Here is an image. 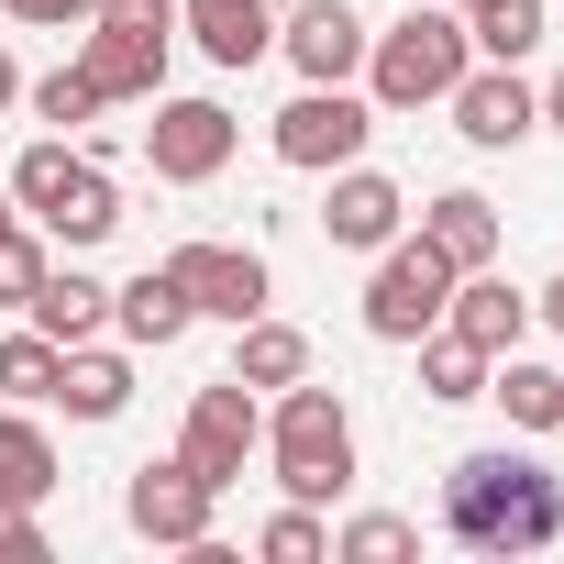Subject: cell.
<instances>
[{
  "label": "cell",
  "mask_w": 564,
  "mask_h": 564,
  "mask_svg": "<svg viewBox=\"0 0 564 564\" xmlns=\"http://www.w3.org/2000/svg\"><path fill=\"white\" fill-rule=\"evenodd\" d=\"M333 553H344V564H399V553H421V531H410L399 509H366V520L333 531Z\"/></svg>",
  "instance_id": "83f0119b"
},
{
  "label": "cell",
  "mask_w": 564,
  "mask_h": 564,
  "mask_svg": "<svg viewBox=\"0 0 564 564\" xmlns=\"http://www.w3.org/2000/svg\"><path fill=\"white\" fill-rule=\"evenodd\" d=\"M443 333H454V344H476V355L498 366V355H520V333H531V300L509 289L498 265H465V276H454V300H443Z\"/></svg>",
  "instance_id": "9a60e30c"
},
{
  "label": "cell",
  "mask_w": 564,
  "mask_h": 564,
  "mask_svg": "<svg viewBox=\"0 0 564 564\" xmlns=\"http://www.w3.org/2000/svg\"><path fill=\"white\" fill-rule=\"evenodd\" d=\"M78 67H89L100 100H155V89H166V23L111 12V0H100V23L78 34Z\"/></svg>",
  "instance_id": "30bf717a"
},
{
  "label": "cell",
  "mask_w": 564,
  "mask_h": 564,
  "mask_svg": "<svg viewBox=\"0 0 564 564\" xmlns=\"http://www.w3.org/2000/svg\"><path fill=\"white\" fill-rule=\"evenodd\" d=\"M232 377H243V388H300V377H311V333H289V322L254 311L243 344H232Z\"/></svg>",
  "instance_id": "7402d4cb"
},
{
  "label": "cell",
  "mask_w": 564,
  "mask_h": 564,
  "mask_svg": "<svg viewBox=\"0 0 564 564\" xmlns=\"http://www.w3.org/2000/svg\"><path fill=\"white\" fill-rule=\"evenodd\" d=\"M56 366H67V344H45V333H0V399H56Z\"/></svg>",
  "instance_id": "484cf974"
},
{
  "label": "cell",
  "mask_w": 564,
  "mask_h": 564,
  "mask_svg": "<svg viewBox=\"0 0 564 564\" xmlns=\"http://www.w3.org/2000/svg\"><path fill=\"white\" fill-rule=\"evenodd\" d=\"M12 23H34V34H78V23H100V0H0Z\"/></svg>",
  "instance_id": "4dcf8cb0"
},
{
  "label": "cell",
  "mask_w": 564,
  "mask_h": 564,
  "mask_svg": "<svg viewBox=\"0 0 564 564\" xmlns=\"http://www.w3.org/2000/svg\"><path fill=\"white\" fill-rule=\"evenodd\" d=\"M122 399H133V355H100V333L67 344V366H56V410H67V421H122Z\"/></svg>",
  "instance_id": "d6986e66"
},
{
  "label": "cell",
  "mask_w": 564,
  "mask_h": 564,
  "mask_svg": "<svg viewBox=\"0 0 564 564\" xmlns=\"http://www.w3.org/2000/svg\"><path fill=\"white\" fill-rule=\"evenodd\" d=\"M443 111H454V133H465L476 155H509V144H531V133H542V89H531L520 67H487V56L454 78V100H443Z\"/></svg>",
  "instance_id": "8fae6325"
},
{
  "label": "cell",
  "mask_w": 564,
  "mask_h": 564,
  "mask_svg": "<svg viewBox=\"0 0 564 564\" xmlns=\"http://www.w3.org/2000/svg\"><path fill=\"white\" fill-rule=\"evenodd\" d=\"M366 133H377V100H355V89H311V78H300V100L276 111V166L333 177V166L366 155Z\"/></svg>",
  "instance_id": "8992f818"
},
{
  "label": "cell",
  "mask_w": 564,
  "mask_h": 564,
  "mask_svg": "<svg viewBox=\"0 0 564 564\" xmlns=\"http://www.w3.org/2000/svg\"><path fill=\"white\" fill-rule=\"evenodd\" d=\"M0 564H45V531H34L23 498H0Z\"/></svg>",
  "instance_id": "1f68e13d"
},
{
  "label": "cell",
  "mask_w": 564,
  "mask_h": 564,
  "mask_svg": "<svg viewBox=\"0 0 564 564\" xmlns=\"http://www.w3.org/2000/svg\"><path fill=\"white\" fill-rule=\"evenodd\" d=\"M421 399H443V410L487 399V355H476V344H454V333H421Z\"/></svg>",
  "instance_id": "d4e9b609"
},
{
  "label": "cell",
  "mask_w": 564,
  "mask_h": 564,
  "mask_svg": "<svg viewBox=\"0 0 564 564\" xmlns=\"http://www.w3.org/2000/svg\"><path fill=\"white\" fill-rule=\"evenodd\" d=\"M443 300H454V265H443L421 232L377 243V276H366V333H377V344H421V333H443Z\"/></svg>",
  "instance_id": "5b68a950"
},
{
  "label": "cell",
  "mask_w": 564,
  "mask_h": 564,
  "mask_svg": "<svg viewBox=\"0 0 564 564\" xmlns=\"http://www.w3.org/2000/svg\"><path fill=\"white\" fill-rule=\"evenodd\" d=\"M12 210H23L34 232H56L67 254L122 232V188H111V166H100V155H78L67 133H45V144H23V155H12Z\"/></svg>",
  "instance_id": "7a4b0ae2"
},
{
  "label": "cell",
  "mask_w": 564,
  "mask_h": 564,
  "mask_svg": "<svg viewBox=\"0 0 564 564\" xmlns=\"http://www.w3.org/2000/svg\"><path fill=\"white\" fill-rule=\"evenodd\" d=\"M232 144H243V122H232L221 100H166V89H155V122H144V166H155L166 188H210V177L232 166Z\"/></svg>",
  "instance_id": "52a82bcc"
},
{
  "label": "cell",
  "mask_w": 564,
  "mask_h": 564,
  "mask_svg": "<svg viewBox=\"0 0 564 564\" xmlns=\"http://www.w3.org/2000/svg\"><path fill=\"white\" fill-rule=\"evenodd\" d=\"M23 100V67H12V45H0V111H12Z\"/></svg>",
  "instance_id": "836d02e7"
},
{
  "label": "cell",
  "mask_w": 564,
  "mask_h": 564,
  "mask_svg": "<svg viewBox=\"0 0 564 564\" xmlns=\"http://www.w3.org/2000/svg\"><path fill=\"white\" fill-rule=\"evenodd\" d=\"M531 322H553V333H564V276H553V289L531 300Z\"/></svg>",
  "instance_id": "d6a6232c"
},
{
  "label": "cell",
  "mask_w": 564,
  "mask_h": 564,
  "mask_svg": "<svg viewBox=\"0 0 564 564\" xmlns=\"http://www.w3.org/2000/svg\"><path fill=\"white\" fill-rule=\"evenodd\" d=\"M542 133H564V78H553V89H542Z\"/></svg>",
  "instance_id": "e575fe53"
},
{
  "label": "cell",
  "mask_w": 564,
  "mask_h": 564,
  "mask_svg": "<svg viewBox=\"0 0 564 564\" xmlns=\"http://www.w3.org/2000/svg\"><path fill=\"white\" fill-rule=\"evenodd\" d=\"M465 67H476L465 12H399L388 34H366V100L377 111H432V100H454Z\"/></svg>",
  "instance_id": "277c9868"
},
{
  "label": "cell",
  "mask_w": 564,
  "mask_h": 564,
  "mask_svg": "<svg viewBox=\"0 0 564 564\" xmlns=\"http://www.w3.org/2000/svg\"><path fill=\"white\" fill-rule=\"evenodd\" d=\"M0 498H56V443H45V421H23V410H0Z\"/></svg>",
  "instance_id": "603a6c76"
},
{
  "label": "cell",
  "mask_w": 564,
  "mask_h": 564,
  "mask_svg": "<svg viewBox=\"0 0 564 564\" xmlns=\"http://www.w3.org/2000/svg\"><path fill=\"white\" fill-rule=\"evenodd\" d=\"M254 553H265V564H322V553H333V531H322V509H300V498H289V509L254 531Z\"/></svg>",
  "instance_id": "f1b7e54d"
},
{
  "label": "cell",
  "mask_w": 564,
  "mask_h": 564,
  "mask_svg": "<svg viewBox=\"0 0 564 564\" xmlns=\"http://www.w3.org/2000/svg\"><path fill=\"white\" fill-rule=\"evenodd\" d=\"M265 465H276V487H289L300 509H322V498H344L355 487V410H344V388H276V421H265Z\"/></svg>",
  "instance_id": "3957f363"
},
{
  "label": "cell",
  "mask_w": 564,
  "mask_h": 564,
  "mask_svg": "<svg viewBox=\"0 0 564 564\" xmlns=\"http://www.w3.org/2000/svg\"><path fill=\"white\" fill-rule=\"evenodd\" d=\"M188 322H199V311H188V289H177L166 265H144L133 289H111V333H122L133 355H166V344H177Z\"/></svg>",
  "instance_id": "e0dca14e"
},
{
  "label": "cell",
  "mask_w": 564,
  "mask_h": 564,
  "mask_svg": "<svg viewBox=\"0 0 564 564\" xmlns=\"http://www.w3.org/2000/svg\"><path fill=\"white\" fill-rule=\"evenodd\" d=\"M276 45H289V67L311 89H344L366 67V23H355V0H300L289 23H276Z\"/></svg>",
  "instance_id": "5bb4252c"
},
{
  "label": "cell",
  "mask_w": 564,
  "mask_h": 564,
  "mask_svg": "<svg viewBox=\"0 0 564 564\" xmlns=\"http://www.w3.org/2000/svg\"><path fill=\"white\" fill-rule=\"evenodd\" d=\"M322 232H333L344 254H377V243H399V232H410V188H399V177H377V166L355 155V166H333Z\"/></svg>",
  "instance_id": "4fadbf2b"
},
{
  "label": "cell",
  "mask_w": 564,
  "mask_h": 564,
  "mask_svg": "<svg viewBox=\"0 0 564 564\" xmlns=\"http://www.w3.org/2000/svg\"><path fill=\"white\" fill-rule=\"evenodd\" d=\"M23 100H34V122H56V133H78V122H100V111H111V100L89 89V67H56V78H34Z\"/></svg>",
  "instance_id": "4316f807"
},
{
  "label": "cell",
  "mask_w": 564,
  "mask_h": 564,
  "mask_svg": "<svg viewBox=\"0 0 564 564\" xmlns=\"http://www.w3.org/2000/svg\"><path fill=\"white\" fill-rule=\"evenodd\" d=\"M210 509H221V487H210L188 454H166V465H133V487H122V520H133L144 542H166V553L210 542Z\"/></svg>",
  "instance_id": "ba28073f"
},
{
  "label": "cell",
  "mask_w": 564,
  "mask_h": 564,
  "mask_svg": "<svg viewBox=\"0 0 564 564\" xmlns=\"http://www.w3.org/2000/svg\"><path fill=\"white\" fill-rule=\"evenodd\" d=\"M23 311H34V333H45V344H89V333L111 322V289H100L89 265H45V289H34Z\"/></svg>",
  "instance_id": "ffe728a7"
},
{
  "label": "cell",
  "mask_w": 564,
  "mask_h": 564,
  "mask_svg": "<svg viewBox=\"0 0 564 564\" xmlns=\"http://www.w3.org/2000/svg\"><path fill=\"white\" fill-rule=\"evenodd\" d=\"M454 12H476V0H454Z\"/></svg>",
  "instance_id": "74e56055"
},
{
  "label": "cell",
  "mask_w": 564,
  "mask_h": 564,
  "mask_svg": "<svg viewBox=\"0 0 564 564\" xmlns=\"http://www.w3.org/2000/svg\"><path fill=\"white\" fill-rule=\"evenodd\" d=\"M421 243L465 276V265H498V199H476V188H443V199H421Z\"/></svg>",
  "instance_id": "ac0fdd59"
},
{
  "label": "cell",
  "mask_w": 564,
  "mask_h": 564,
  "mask_svg": "<svg viewBox=\"0 0 564 564\" xmlns=\"http://www.w3.org/2000/svg\"><path fill=\"white\" fill-rule=\"evenodd\" d=\"M465 34H476V56H487V67H520V56L542 45V0H476Z\"/></svg>",
  "instance_id": "cb8c5ba5"
},
{
  "label": "cell",
  "mask_w": 564,
  "mask_h": 564,
  "mask_svg": "<svg viewBox=\"0 0 564 564\" xmlns=\"http://www.w3.org/2000/svg\"><path fill=\"white\" fill-rule=\"evenodd\" d=\"M443 531H454L465 553H542V542L564 531V487H553V465L487 443V454H465V465L443 476Z\"/></svg>",
  "instance_id": "6da1fadb"
},
{
  "label": "cell",
  "mask_w": 564,
  "mask_h": 564,
  "mask_svg": "<svg viewBox=\"0 0 564 564\" xmlns=\"http://www.w3.org/2000/svg\"><path fill=\"white\" fill-rule=\"evenodd\" d=\"M254 443H265V410H254V388H243V377H221V388H199V399H188V432H177V454H188L210 487H232Z\"/></svg>",
  "instance_id": "7c38bea8"
},
{
  "label": "cell",
  "mask_w": 564,
  "mask_h": 564,
  "mask_svg": "<svg viewBox=\"0 0 564 564\" xmlns=\"http://www.w3.org/2000/svg\"><path fill=\"white\" fill-rule=\"evenodd\" d=\"M111 12H144V23H166V12H177V0H111Z\"/></svg>",
  "instance_id": "d590c367"
},
{
  "label": "cell",
  "mask_w": 564,
  "mask_h": 564,
  "mask_svg": "<svg viewBox=\"0 0 564 564\" xmlns=\"http://www.w3.org/2000/svg\"><path fill=\"white\" fill-rule=\"evenodd\" d=\"M166 276L188 289V311H199V322H232V333L276 300V276H265V254H254V243H177V254H166Z\"/></svg>",
  "instance_id": "9c48e42d"
},
{
  "label": "cell",
  "mask_w": 564,
  "mask_h": 564,
  "mask_svg": "<svg viewBox=\"0 0 564 564\" xmlns=\"http://www.w3.org/2000/svg\"><path fill=\"white\" fill-rule=\"evenodd\" d=\"M0 221H23V210H12V177H0Z\"/></svg>",
  "instance_id": "8d00e7d4"
},
{
  "label": "cell",
  "mask_w": 564,
  "mask_h": 564,
  "mask_svg": "<svg viewBox=\"0 0 564 564\" xmlns=\"http://www.w3.org/2000/svg\"><path fill=\"white\" fill-rule=\"evenodd\" d=\"M188 12V45L210 56V67H254V56H276V0H177Z\"/></svg>",
  "instance_id": "2e32d148"
},
{
  "label": "cell",
  "mask_w": 564,
  "mask_h": 564,
  "mask_svg": "<svg viewBox=\"0 0 564 564\" xmlns=\"http://www.w3.org/2000/svg\"><path fill=\"white\" fill-rule=\"evenodd\" d=\"M45 265H56V254H45V232H23V221H0V311H23V300L45 289Z\"/></svg>",
  "instance_id": "f546056e"
},
{
  "label": "cell",
  "mask_w": 564,
  "mask_h": 564,
  "mask_svg": "<svg viewBox=\"0 0 564 564\" xmlns=\"http://www.w3.org/2000/svg\"><path fill=\"white\" fill-rule=\"evenodd\" d=\"M487 399L509 410V432H564V377L531 366V355H498L487 366Z\"/></svg>",
  "instance_id": "44dd1931"
}]
</instances>
